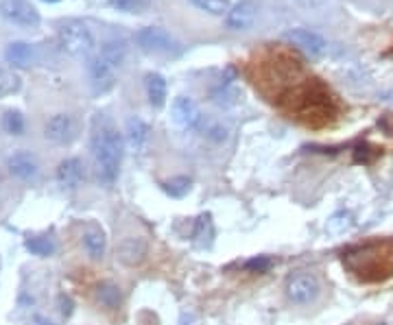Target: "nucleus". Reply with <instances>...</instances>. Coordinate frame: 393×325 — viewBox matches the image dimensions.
<instances>
[{
    "label": "nucleus",
    "mask_w": 393,
    "mask_h": 325,
    "mask_svg": "<svg viewBox=\"0 0 393 325\" xmlns=\"http://www.w3.org/2000/svg\"><path fill=\"white\" fill-rule=\"evenodd\" d=\"M341 264L361 284H382L393 277V238H372L348 247Z\"/></svg>",
    "instance_id": "f257e3e1"
},
{
    "label": "nucleus",
    "mask_w": 393,
    "mask_h": 325,
    "mask_svg": "<svg viewBox=\"0 0 393 325\" xmlns=\"http://www.w3.org/2000/svg\"><path fill=\"white\" fill-rule=\"evenodd\" d=\"M90 149H92V157H95V164H97L99 181L107 185L116 181L123 153H125V140L119 133L116 125L103 114L95 116V121H92Z\"/></svg>",
    "instance_id": "f03ea898"
},
{
    "label": "nucleus",
    "mask_w": 393,
    "mask_h": 325,
    "mask_svg": "<svg viewBox=\"0 0 393 325\" xmlns=\"http://www.w3.org/2000/svg\"><path fill=\"white\" fill-rule=\"evenodd\" d=\"M59 46L71 57L87 59L95 51V35L83 22H66L59 29Z\"/></svg>",
    "instance_id": "7ed1b4c3"
},
{
    "label": "nucleus",
    "mask_w": 393,
    "mask_h": 325,
    "mask_svg": "<svg viewBox=\"0 0 393 325\" xmlns=\"http://www.w3.org/2000/svg\"><path fill=\"white\" fill-rule=\"evenodd\" d=\"M321 293L319 280L310 273H295L286 280V297L297 306H310Z\"/></svg>",
    "instance_id": "20e7f679"
},
{
    "label": "nucleus",
    "mask_w": 393,
    "mask_h": 325,
    "mask_svg": "<svg viewBox=\"0 0 393 325\" xmlns=\"http://www.w3.org/2000/svg\"><path fill=\"white\" fill-rule=\"evenodd\" d=\"M135 42L143 51L147 53H173L177 49V42L171 37L169 31H164L162 27H145L138 31Z\"/></svg>",
    "instance_id": "39448f33"
},
{
    "label": "nucleus",
    "mask_w": 393,
    "mask_h": 325,
    "mask_svg": "<svg viewBox=\"0 0 393 325\" xmlns=\"http://www.w3.org/2000/svg\"><path fill=\"white\" fill-rule=\"evenodd\" d=\"M171 114H173V123L181 129H197L203 121L199 105L188 97H177L173 101Z\"/></svg>",
    "instance_id": "423d86ee"
},
{
    "label": "nucleus",
    "mask_w": 393,
    "mask_h": 325,
    "mask_svg": "<svg viewBox=\"0 0 393 325\" xmlns=\"http://www.w3.org/2000/svg\"><path fill=\"white\" fill-rule=\"evenodd\" d=\"M44 135L49 137L51 142L68 145V142H73L77 135V123L73 116H68V114H55L53 118L46 123Z\"/></svg>",
    "instance_id": "0eeeda50"
},
{
    "label": "nucleus",
    "mask_w": 393,
    "mask_h": 325,
    "mask_svg": "<svg viewBox=\"0 0 393 325\" xmlns=\"http://www.w3.org/2000/svg\"><path fill=\"white\" fill-rule=\"evenodd\" d=\"M284 37L293 46H297V49H302L306 55H310V57H321L328 49L326 39H323L319 33L310 31V29H293V31H286Z\"/></svg>",
    "instance_id": "6e6552de"
},
{
    "label": "nucleus",
    "mask_w": 393,
    "mask_h": 325,
    "mask_svg": "<svg viewBox=\"0 0 393 325\" xmlns=\"http://www.w3.org/2000/svg\"><path fill=\"white\" fill-rule=\"evenodd\" d=\"M0 13L20 27H35L40 22L37 11L27 3V0H5V3L0 5Z\"/></svg>",
    "instance_id": "1a4fd4ad"
},
{
    "label": "nucleus",
    "mask_w": 393,
    "mask_h": 325,
    "mask_svg": "<svg viewBox=\"0 0 393 325\" xmlns=\"http://www.w3.org/2000/svg\"><path fill=\"white\" fill-rule=\"evenodd\" d=\"M147 253H149V245L143 236H127L121 240V245L116 249V258L125 266H138L145 262Z\"/></svg>",
    "instance_id": "9d476101"
},
{
    "label": "nucleus",
    "mask_w": 393,
    "mask_h": 325,
    "mask_svg": "<svg viewBox=\"0 0 393 325\" xmlns=\"http://www.w3.org/2000/svg\"><path fill=\"white\" fill-rule=\"evenodd\" d=\"M87 70H90V79L92 85H95L97 92H107L114 87V81H116V68H111L101 55L99 57H92L87 63Z\"/></svg>",
    "instance_id": "9b49d317"
},
{
    "label": "nucleus",
    "mask_w": 393,
    "mask_h": 325,
    "mask_svg": "<svg viewBox=\"0 0 393 325\" xmlns=\"http://www.w3.org/2000/svg\"><path fill=\"white\" fill-rule=\"evenodd\" d=\"M7 166H9L11 175H16V177L22 179V181H31V179H35L37 173H40L37 159H35V155L29 153V151H18V153H13V155L7 159Z\"/></svg>",
    "instance_id": "f8f14e48"
},
{
    "label": "nucleus",
    "mask_w": 393,
    "mask_h": 325,
    "mask_svg": "<svg viewBox=\"0 0 393 325\" xmlns=\"http://www.w3.org/2000/svg\"><path fill=\"white\" fill-rule=\"evenodd\" d=\"M256 5L251 3V0H243V3L234 5L227 13V27L234 29V31H245L253 25V20H256Z\"/></svg>",
    "instance_id": "ddd939ff"
},
{
    "label": "nucleus",
    "mask_w": 393,
    "mask_h": 325,
    "mask_svg": "<svg viewBox=\"0 0 393 325\" xmlns=\"http://www.w3.org/2000/svg\"><path fill=\"white\" fill-rule=\"evenodd\" d=\"M57 181L68 190H75L83 181V164L77 157H68L57 166Z\"/></svg>",
    "instance_id": "4468645a"
},
{
    "label": "nucleus",
    "mask_w": 393,
    "mask_h": 325,
    "mask_svg": "<svg viewBox=\"0 0 393 325\" xmlns=\"http://www.w3.org/2000/svg\"><path fill=\"white\" fill-rule=\"evenodd\" d=\"M149 135H151L149 125L143 118H138V116H131L127 121V142L133 153H143L147 149Z\"/></svg>",
    "instance_id": "2eb2a0df"
},
{
    "label": "nucleus",
    "mask_w": 393,
    "mask_h": 325,
    "mask_svg": "<svg viewBox=\"0 0 393 325\" xmlns=\"http://www.w3.org/2000/svg\"><path fill=\"white\" fill-rule=\"evenodd\" d=\"M7 61L13 66V68H29L33 63V49L31 44L27 42H13L7 46V53H5Z\"/></svg>",
    "instance_id": "dca6fc26"
},
{
    "label": "nucleus",
    "mask_w": 393,
    "mask_h": 325,
    "mask_svg": "<svg viewBox=\"0 0 393 325\" xmlns=\"http://www.w3.org/2000/svg\"><path fill=\"white\" fill-rule=\"evenodd\" d=\"M147 97L153 107H162L167 103V81L162 75L151 73L147 75Z\"/></svg>",
    "instance_id": "f3484780"
},
{
    "label": "nucleus",
    "mask_w": 393,
    "mask_h": 325,
    "mask_svg": "<svg viewBox=\"0 0 393 325\" xmlns=\"http://www.w3.org/2000/svg\"><path fill=\"white\" fill-rule=\"evenodd\" d=\"M101 57L111 66V68H121L125 57H127V44L123 39H109L103 44Z\"/></svg>",
    "instance_id": "a211bd4d"
},
{
    "label": "nucleus",
    "mask_w": 393,
    "mask_h": 325,
    "mask_svg": "<svg viewBox=\"0 0 393 325\" xmlns=\"http://www.w3.org/2000/svg\"><path fill=\"white\" fill-rule=\"evenodd\" d=\"M214 240V225H212V216L205 214L197 221L195 227V247L199 249H210Z\"/></svg>",
    "instance_id": "6ab92c4d"
},
{
    "label": "nucleus",
    "mask_w": 393,
    "mask_h": 325,
    "mask_svg": "<svg viewBox=\"0 0 393 325\" xmlns=\"http://www.w3.org/2000/svg\"><path fill=\"white\" fill-rule=\"evenodd\" d=\"M83 247L90 253V258L101 260L103 255H105V247H107V240L103 236V231H99V229L87 231V234L83 236Z\"/></svg>",
    "instance_id": "aec40b11"
},
{
    "label": "nucleus",
    "mask_w": 393,
    "mask_h": 325,
    "mask_svg": "<svg viewBox=\"0 0 393 325\" xmlns=\"http://www.w3.org/2000/svg\"><path fill=\"white\" fill-rule=\"evenodd\" d=\"M191 188H193V179L191 177H173V179H169V181H164L162 183V190H164L169 197H173V199H181V197H186L188 192H191Z\"/></svg>",
    "instance_id": "412c9836"
},
{
    "label": "nucleus",
    "mask_w": 393,
    "mask_h": 325,
    "mask_svg": "<svg viewBox=\"0 0 393 325\" xmlns=\"http://www.w3.org/2000/svg\"><path fill=\"white\" fill-rule=\"evenodd\" d=\"M97 297L103 306L107 308H119L121 306V301H123V295H121V288L116 284H111V282H103L99 284L97 288Z\"/></svg>",
    "instance_id": "4be33fe9"
},
{
    "label": "nucleus",
    "mask_w": 393,
    "mask_h": 325,
    "mask_svg": "<svg viewBox=\"0 0 393 325\" xmlns=\"http://www.w3.org/2000/svg\"><path fill=\"white\" fill-rule=\"evenodd\" d=\"M27 249L33 253V255H40V258H49V255H53L57 251V245L53 238L49 236H35V238H29L27 243Z\"/></svg>",
    "instance_id": "5701e85b"
},
{
    "label": "nucleus",
    "mask_w": 393,
    "mask_h": 325,
    "mask_svg": "<svg viewBox=\"0 0 393 325\" xmlns=\"http://www.w3.org/2000/svg\"><path fill=\"white\" fill-rule=\"evenodd\" d=\"M193 5L199 7L205 13H212V16H227L229 13V0H193Z\"/></svg>",
    "instance_id": "b1692460"
},
{
    "label": "nucleus",
    "mask_w": 393,
    "mask_h": 325,
    "mask_svg": "<svg viewBox=\"0 0 393 325\" xmlns=\"http://www.w3.org/2000/svg\"><path fill=\"white\" fill-rule=\"evenodd\" d=\"M3 129L11 135H20L25 131V118H22L20 111H7L3 116Z\"/></svg>",
    "instance_id": "393cba45"
},
{
    "label": "nucleus",
    "mask_w": 393,
    "mask_h": 325,
    "mask_svg": "<svg viewBox=\"0 0 393 325\" xmlns=\"http://www.w3.org/2000/svg\"><path fill=\"white\" fill-rule=\"evenodd\" d=\"M18 87H20V79L11 70L0 68V99L7 97V94H13Z\"/></svg>",
    "instance_id": "a878e982"
},
{
    "label": "nucleus",
    "mask_w": 393,
    "mask_h": 325,
    "mask_svg": "<svg viewBox=\"0 0 393 325\" xmlns=\"http://www.w3.org/2000/svg\"><path fill=\"white\" fill-rule=\"evenodd\" d=\"M147 3L149 0H111V5L125 13H140V11H145Z\"/></svg>",
    "instance_id": "bb28decb"
},
{
    "label": "nucleus",
    "mask_w": 393,
    "mask_h": 325,
    "mask_svg": "<svg viewBox=\"0 0 393 325\" xmlns=\"http://www.w3.org/2000/svg\"><path fill=\"white\" fill-rule=\"evenodd\" d=\"M350 214L348 212H339V214H334L330 221H328V229L332 231V234H341V231H345V229H348L352 223L350 221H345L343 223V219H348Z\"/></svg>",
    "instance_id": "cd10ccee"
},
{
    "label": "nucleus",
    "mask_w": 393,
    "mask_h": 325,
    "mask_svg": "<svg viewBox=\"0 0 393 325\" xmlns=\"http://www.w3.org/2000/svg\"><path fill=\"white\" fill-rule=\"evenodd\" d=\"M245 269L253 271V273H265L271 269V260L267 258V255H258V258H251L245 262Z\"/></svg>",
    "instance_id": "c85d7f7f"
},
{
    "label": "nucleus",
    "mask_w": 393,
    "mask_h": 325,
    "mask_svg": "<svg viewBox=\"0 0 393 325\" xmlns=\"http://www.w3.org/2000/svg\"><path fill=\"white\" fill-rule=\"evenodd\" d=\"M49 3H57V0H49Z\"/></svg>",
    "instance_id": "c756f323"
},
{
    "label": "nucleus",
    "mask_w": 393,
    "mask_h": 325,
    "mask_svg": "<svg viewBox=\"0 0 393 325\" xmlns=\"http://www.w3.org/2000/svg\"><path fill=\"white\" fill-rule=\"evenodd\" d=\"M380 325H382V323H380Z\"/></svg>",
    "instance_id": "7c9ffc66"
}]
</instances>
